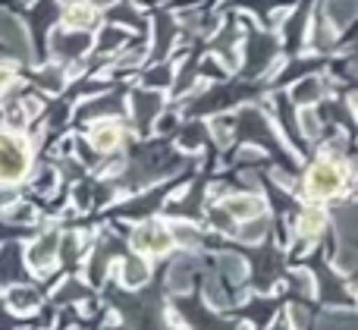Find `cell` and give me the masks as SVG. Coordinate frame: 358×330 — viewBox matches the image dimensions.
Returning <instances> with one entry per match:
<instances>
[{"instance_id": "6da1fadb", "label": "cell", "mask_w": 358, "mask_h": 330, "mask_svg": "<svg viewBox=\"0 0 358 330\" xmlns=\"http://www.w3.org/2000/svg\"><path fill=\"white\" fill-rule=\"evenodd\" d=\"M29 173V145L13 132H0V182H19Z\"/></svg>"}, {"instance_id": "7a4b0ae2", "label": "cell", "mask_w": 358, "mask_h": 330, "mask_svg": "<svg viewBox=\"0 0 358 330\" xmlns=\"http://www.w3.org/2000/svg\"><path fill=\"white\" fill-rule=\"evenodd\" d=\"M343 189V170L336 167L334 161H317L315 167L308 170V176H305V192L311 195V199H334L336 192Z\"/></svg>"}, {"instance_id": "3957f363", "label": "cell", "mask_w": 358, "mask_h": 330, "mask_svg": "<svg viewBox=\"0 0 358 330\" xmlns=\"http://www.w3.org/2000/svg\"><path fill=\"white\" fill-rule=\"evenodd\" d=\"M173 230H164L161 224H145L132 233V245L145 255H164V252L173 245Z\"/></svg>"}, {"instance_id": "277c9868", "label": "cell", "mask_w": 358, "mask_h": 330, "mask_svg": "<svg viewBox=\"0 0 358 330\" xmlns=\"http://www.w3.org/2000/svg\"><path fill=\"white\" fill-rule=\"evenodd\" d=\"M57 245H60V236H57V233H44L38 243L29 245L25 258H29V264L35 271H48L50 264H54V258H57Z\"/></svg>"}, {"instance_id": "5b68a950", "label": "cell", "mask_w": 358, "mask_h": 330, "mask_svg": "<svg viewBox=\"0 0 358 330\" xmlns=\"http://www.w3.org/2000/svg\"><path fill=\"white\" fill-rule=\"evenodd\" d=\"M157 110H161V94L157 92H136L132 94V113H136V123L142 129H151Z\"/></svg>"}, {"instance_id": "8992f818", "label": "cell", "mask_w": 358, "mask_h": 330, "mask_svg": "<svg viewBox=\"0 0 358 330\" xmlns=\"http://www.w3.org/2000/svg\"><path fill=\"white\" fill-rule=\"evenodd\" d=\"M223 211L236 220H248V217H258L264 214V201L261 199H252V195H233V199L223 201Z\"/></svg>"}, {"instance_id": "52a82bcc", "label": "cell", "mask_w": 358, "mask_h": 330, "mask_svg": "<svg viewBox=\"0 0 358 330\" xmlns=\"http://www.w3.org/2000/svg\"><path fill=\"white\" fill-rule=\"evenodd\" d=\"M88 48H92V38L88 35H66V31H54V50L60 57L76 60V57L85 54Z\"/></svg>"}, {"instance_id": "ba28073f", "label": "cell", "mask_w": 358, "mask_h": 330, "mask_svg": "<svg viewBox=\"0 0 358 330\" xmlns=\"http://www.w3.org/2000/svg\"><path fill=\"white\" fill-rule=\"evenodd\" d=\"M192 274H195V261H192V258H182V261L170 264L167 289H173V293H185V289L192 287Z\"/></svg>"}, {"instance_id": "9c48e42d", "label": "cell", "mask_w": 358, "mask_h": 330, "mask_svg": "<svg viewBox=\"0 0 358 330\" xmlns=\"http://www.w3.org/2000/svg\"><path fill=\"white\" fill-rule=\"evenodd\" d=\"M88 138H92V145L98 151H113L120 142H123V129H120L117 123H101V126H94Z\"/></svg>"}, {"instance_id": "30bf717a", "label": "cell", "mask_w": 358, "mask_h": 330, "mask_svg": "<svg viewBox=\"0 0 358 330\" xmlns=\"http://www.w3.org/2000/svg\"><path fill=\"white\" fill-rule=\"evenodd\" d=\"M94 19H98L94 3H73L63 13V22H66L69 29H88V25H94Z\"/></svg>"}, {"instance_id": "8fae6325", "label": "cell", "mask_w": 358, "mask_h": 330, "mask_svg": "<svg viewBox=\"0 0 358 330\" xmlns=\"http://www.w3.org/2000/svg\"><path fill=\"white\" fill-rule=\"evenodd\" d=\"M327 16L336 29H343L358 16V0H327Z\"/></svg>"}, {"instance_id": "7c38bea8", "label": "cell", "mask_w": 358, "mask_h": 330, "mask_svg": "<svg viewBox=\"0 0 358 330\" xmlns=\"http://www.w3.org/2000/svg\"><path fill=\"white\" fill-rule=\"evenodd\" d=\"M0 35H3L10 44H16L22 54H29V41H25L22 25H19L13 16H6V13H0Z\"/></svg>"}, {"instance_id": "4fadbf2b", "label": "cell", "mask_w": 358, "mask_h": 330, "mask_svg": "<svg viewBox=\"0 0 358 330\" xmlns=\"http://www.w3.org/2000/svg\"><path fill=\"white\" fill-rule=\"evenodd\" d=\"M120 274H123L126 287H142V283L148 280V264H145L142 258H129V261H123Z\"/></svg>"}, {"instance_id": "5bb4252c", "label": "cell", "mask_w": 358, "mask_h": 330, "mask_svg": "<svg viewBox=\"0 0 358 330\" xmlns=\"http://www.w3.org/2000/svg\"><path fill=\"white\" fill-rule=\"evenodd\" d=\"M321 94H324L321 79H305V82H299V85L292 88V101H296V104H315Z\"/></svg>"}, {"instance_id": "9a60e30c", "label": "cell", "mask_w": 358, "mask_h": 330, "mask_svg": "<svg viewBox=\"0 0 358 330\" xmlns=\"http://www.w3.org/2000/svg\"><path fill=\"white\" fill-rule=\"evenodd\" d=\"M267 227H271V224H267L264 214L242 220V227H239V239H242V243H258V239L267 233Z\"/></svg>"}, {"instance_id": "2e32d148", "label": "cell", "mask_w": 358, "mask_h": 330, "mask_svg": "<svg viewBox=\"0 0 358 330\" xmlns=\"http://www.w3.org/2000/svg\"><path fill=\"white\" fill-rule=\"evenodd\" d=\"M217 264H220V274L229 277L233 283L245 280V261H242V258H236V255H220V258H217Z\"/></svg>"}, {"instance_id": "e0dca14e", "label": "cell", "mask_w": 358, "mask_h": 330, "mask_svg": "<svg viewBox=\"0 0 358 330\" xmlns=\"http://www.w3.org/2000/svg\"><path fill=\"white\" fill-rule=\"evenodd\" d=\"M321 227H324V211H315V208H311V211H305L302 214V220H299V233H302V236H317V233H321Z\"/></svg>"}, {"instance_id": "ac0fdd59", "label": "cell", "mask_w": 358, "mask_h": 330, "mask_svg": "<svg viewBox=\"0 0 358 330\" xmlns=\"http://www.w3.org/2000/svg\"><path fill=\"white\" fill-rule=\"evenodd\" d=\"M10 302H13V308H19V312H29V308H35L38 296H35V293H31V289H29V287H19V289H13Z\"/></svg>"}, {"instance_id": "d6986e66", "label": "cell", "mask_w": 358, "mask_h": 330, "mask_svg": "<svg viewBox=\"0 0 358 330\" xmlns=\"http://www.w3.org/2000/svg\"><path fill=\"white\" fill-rule=\"evenodd\" d=\"M299 123H302L305 138H317V136H321V120H317L315 110H302V113H299Z\"/></svg>"}, {"instance_id": "ffe728a7", "label": "cell", "mask_w": 358, "mask_h": 330, "mask_svg": "<svg viewBox=\"0 0 358 330\" xmlns=\"http://www.w3.org/2000/svg\"><path fill=\"white\" fill-rule=\"evenodd\" d=\"M82 296H85V287H82L79 280H66V283H60V289H57L54 299L57 302H69V299H82Z\"/></svg>"}, {"instance_id": "44dd1931", "label": "cell", "mask_w": 358, "mask_h": 330, "mask_svg": "<svg viewBox=\"0 0 358 330\" xmlns=\"http://www.w3.org/2000/svg\"><path fill=\"white\" fill-rule=\"evenodd\" d=\"M170 230H173L176 243H182V245H195L198 243V230L192 224H173Z\"/></svg>"}, {"instance_id": "7402d4cb", "label": "cell", "mask_w": 358, "mask_h": 330, "mask_svg": "<svg viewBox=\"0 0 358 330\" xmlns=\"http://www.w3.org/2000/svg\"><path fill=\"white\" fill-rule=\"evenodd\" d=\"M204 296H208V302H210V306H214V308H220V312H223V308L229 306L227 293H223V289L217 287L214 280H208V287H204Z\"/></svg>"}, {"instance_id": "603a6c76", "label": "cell", "mask_w": 358, "mask_h": 330, "mask_svg": "<svg viewBox=\"0 0 358 330\" xmlns=\"http://www.w3.org/2000/svg\"><path fill=\"white\" fill-rule=\"evenodd\" d=\"M201 138H204V126H185V132H182V138H179V145L182 148H198L201 145Z\"/></svg>"}, {"instance_id": "cb8c5ba5", "label": "cell", "mask_w": 358, "mask_h": 330, "mask_svg": "<svg viewBox=\"0 0 358 330\" xmlns=\"http://www.w3.org/2000/svg\"><path fill=\"white\" fill-rule=\"evenodd\" d=\"M336 268L346 271V274H355V271H358V252L343 249L340 255H336Z\"/></svg>"}, {"instance_id": "d4e9b609", "label": "cell", "mask_w": 358, "mask_h": 330, "mask_svg": "<svg viewBox=\"0 0 358 330\" xmlns=\"http://www.w3.org/2000/svg\"><path fill=\"white\" fill-rule=\"evenodd\" d=\"M210 132H214L217 145H229V123L227 120H214V123H210Z\"/></svg>"}, {"instance_id": "484cf974", "label": "cell", "mask_w": 358, "mask_h": 330, "mask_svg": "<svg viewBox=\"0 0 358 330\" xmlns=\"http://www.w3.org/2000/svg\"><path fill=\"white\" fill-rule=\"evenodd\" d=\"M145 85H170V69L167 66H157L145 76Z\"/></svg>"}, {"instance_id": "4316f807", "label": "cell", "mask_w": 358, "mask_h": 330, "mask_svg": "<svg viewBox=\"0 0 358 330\" xmlns=\"http://www.w3.org/2000/svg\"><path fill=\"white\" fill-rule=\"evenodd\" d=\"M41 82H44V88H48V92H57V88L63 85V73H60V69H44Z\"/></svg>"}, {"instance_id": "83f0119b", "label": "cell", "mask_w": 358, "mask_h": 330, "mask_svg": "<svg viewBox=\"0 0 358 330\" xmlns=\"http://www.w3.org/2000/svg\"><path fill=\"white\" fill-rule=\"evenodd\" d=\"M120 41H123V31H120V29H107L104 38H101V48H113V44H120Z\"/></svg>"}, {"instance_id": "f1b7e54d", "label": "cell", "mask_w": 358, "mask_h": 330, "mask_svg": "<svg viewBox=\"0 0 358 330\" xmlns=\"http://www.w3.org/2000/svg\"><path fill=\"white\" fill-rule=\"evenodd\" d=\"M343 227L346 230H358V208H349V211H343Z\"/></svg>"}, {"instance_id": "f546056e", "label": "cell", "mask_w": 358, "mask_h": 330, "mask_svg": "<svg viewBox=\"0 0 358 330\" xmlns=\"http://www.w3.org/2000/svg\"><path fill=\"white\" fill-rule=\"evenodd\" d=\"M296 280H299V289H302V293H315V280H311V274H305V271H299V274H296Z\"/></svg>"}, {"instance_id": "4dcf8cb0", "label": "cell", "mask_w": 358, "mask_h": 330, "mask_svg": "<svg viewBox=\"0 0 358 330\" xmlns=\"http://www.w3.org/2000/svg\"><path fill=\"white\" fill-rule=\"evenodd\" d=\"M13 76H16V73H13L10 63H0V92H3V88L13 82Z\"/></svg>"}, {"instance_id": "1f68e13d", "label": "cell", "mask_w": 358, "mask_h": 330, "mask_svg": "<svg viewBox=\"0 0 358 330\" xmlns=\"http://www.w3.org/2000/svg\"><path fill=\"white\" fill-rule=\"evenodd\" d=\"M330 41H334V38H330V29H317V38H315L317 48H330Z\"/></svg>"}, {"instance_id": "d6a6232c", "label": "cell", "mask_w": 358, "mask_h": 330, "mask_svg": "<svg viewBox=\"0 0 358 330\" xmlns=\"http://www.w3.org/2000/svg\"><path fill=\"white\" fill-rule=\"evenodd\" d=\"M94 6H107V3H113V0H92Z\"/></svg>"}, {"instance_id": "836d02e7", "label": "cell", "mask_w": 358, "mask_h": 330, "mask_svg": "<svg viewBox=\"0 0 358 330\" xmlns=\"http://www.w3.org/2000/svg\"><path fill=\"white\" fill-rule=\"evenodd\" d=\"M355 73H358V63H355Z\"/></svg>"}]
</instances>
